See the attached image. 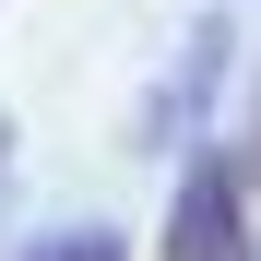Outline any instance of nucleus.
Returning <instances> with one entry per match:
<instances>
[{
	"label": "nucleus",
	"mask_w": 261,
	"mask_h": 261,
	"mask_svg": "<svg viewBox=\"0 0 261 261\" xmlns=\"http://www.w3.org/2000/svg\"><path fill=\"white\" fill-rule=\"evenodd\" d=\"M166 261H261L249 238V166L238 154H190L178 166V190H166Z\"/></svg>",
	"instance_id": "obj_1"
},
{
	"label": "nucleus",
	"mask_w": 261,
	"mask_h": 261,
	"mask_svg": "<svg viewBox=\"0 0 261 261\" xmlns=\"http://www.w3.org/2000/svg\"><path fill=\"white\" fill-rule=\"evenodd\" d=\"M24 261H130V238L119 226H60V238H36Z\"/></svg>",
	"instance_id": "obj_2"
},
{
	"label": "nucleus",
	"mask_w": 261,
	"mask_h": 261,
	"mask_svg": "<svg viewBox=\"0 0 261 261\" xmlns=\"http://www.w3.org/2000/svg\"><path fill=\"white\" fill-rule=\"evenodd\" d=\"M238 166H249V190H261V83H249V154Z\"/></svg>",
	"instance_id": "obj_3"
},
{
	"label": "nucleus",
	"mask_w": 261,
	"mask_h": 261,
	"mask_svg": "<svg viewBox=\"0 0 261 261\" xmlns=\"http://www.w3.org/2000/svg\"><path fill=\"white\" fill-rule=\"evenodd\" d=\"M0 190H12V107H0Z\"/></svg>",
	"instance_id": "obj_4"
}]
</instances>
